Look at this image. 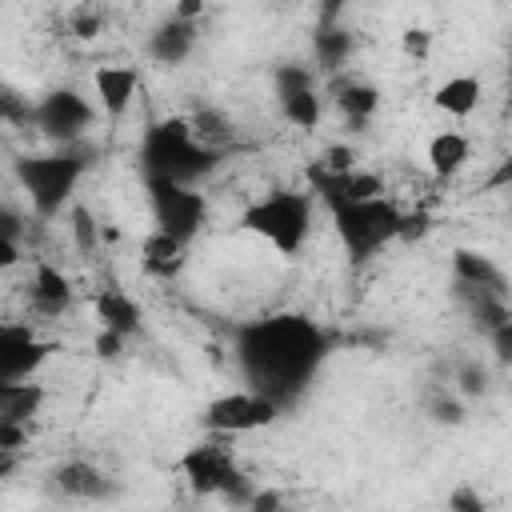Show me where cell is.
<instances>
[{
    "label": "cell",
    "mask_w": 512,
    "mask_h": 512,
    "mask_svg": "<svg viewBox=\"0 0 512 512\" xmlns=\"http://www.w3.org/2000/svg\"><path fill=\"white\" fill-rule=\"evenodd\" d=\"M236 356L248 388L284 408L316 376L324 360V332L304 316H268L240 328Z\"/></svg>",
    "instance_id": "cell-1"
},
{
    "label": "cell",
    "mask_w": 512,
    "mask_h": 512,
    "mask_svg": "<svg viewBox=\"0 0 512 512\" xmlns=\"http://www.w3.org/2000/svg\"><path fill=\"white\" fill-rule=\"evenodd\" d=\"M140 164H144V176L148 180H172V184H188L196 188L216 164H220V152L204 148L188 120H160L148 128L144 136V148H140Z\"/></svg>",
    "instance_id": "cell-2"
},
{
    "label": "cell",
    "mask_w": 512,
    "mask_h": 512,
    "mask_svg": "<svg viewBox=\"0 0 512 512\" xmlns=\"http://www.w3.org/2000/svg\"><path fill=\"white\" fill-rule=\"evenodd\" d=\"M332 212V224H336V236L344 244V252L352 260H368L376 256L384 244H392L400 232H404V216L392 200H360V204H328Z\"/></svg>",
    "instance_id": "cell-3"
},
{
    "label": "cell",
    "mask_w": 512,
    "mask_h": 512,
    "mask_svg": "<svg viewBox=\"0 0 512 512\" xmlns=\"http://www.w3.org/2000/svg\"><path fill=\"white\" fill-rule=\"evenodd\" d=\"M244 228L264 236L276 252L292 256V252H300V244L312 232V196L308 192H272L244 212Z\"/></svg>",
    "instance_id": "cell-4"
},
{
    "label": "cell",
    "mask_w": 512,
    "mask_h": 512,
    "mask_svg": "<svg viewBox=\"0 0 512 512\" xmlns=\"http://www.w3.org/2000/svg\"><path fill=\"white\" fill-rule=\"evenodd\" d=\"M80 152H84V144H68V148H60V152H52V156H28V160L16 164V176H20V184L28 188L32 208H36L40 216L60 212L64 200L72 196V188H76V180H80V172H84Z\"/></svg>",
    "instance_id": "cell-5"
},
{
    "label": "cell",
    "mask_w": 512,
    "mask_h": 512,
    "mask_svg": "<svg viewBox=\"0 0 512 512\" xmlns=\"http://www.w3.org/2000/svg\"><path fill=\"white\" fill-rule=\"evenodd\" d=\"M148 200H152V212H156V232L188 244L204 216H208V200L200 188H188V184H172V180H148Z\"/></svg>",
    "instance_id": "cell-6"
},
{
    "label": "cell",
    "mask_w": 512,
    "mask_h": 512,
    "mask_svg": "<svg viewBox=\"0 0 512 512\" xmlns=\"http://www.w3.org/2000/svg\"><path fill=\"white\" fill-rule=\"evenodd\" d=\"M92 116H96L92 104H88L84 96L68 92V88H56V92H48L40 104H32V124H36L48 140H60L64 148L84 140V132L92 128Z\"/></svg>",
    "instance_id": "cell-7"
},
{
    "label": "cell",
    "mask_w": 512,
    "mask_h": 512,
    "mask_svg": "<svg viewBox=\"0 0 512 512\" xmlns=\"http://www.w3.org/2000/svg\"><path fill=\"white\" fill-rule=\"evenodd\" d=\"M276 416H280V404H276V400H268V396H260V392H252V388H240V392L216 396V400L208 404V412H204V424H208L212 432L236 436V432L268 428Z\"/></svg>",
    "instance_id": "cell-8"
},
{
    "label": "cell",
    "mask_w": 512,
    "mask_h": 512,
    "mask_svg": "<svg viewBox=\"0 0 512 512\" xmlns=\"http://www.w3.org/2000/svg\"><path fill=\"white\" fill-rule=\"evenodd\" d=\"M184 468H188V480L196 492H232V496H248L244 488V476L236 472L232 456L220 448V444H200L184 456Z\"/></svg>",
    "instance_id": "cell-9"
},
{
    "label": "cell",
    "mask_w": 512,
    "mask_h": 512,
    "mask_svg": "<svg viewBox=\"0 0 512 512\" xmlns=\"http://www.w3.org/2000/svg\"><path fill=\"white\" fill-rule=\"evenodd\" d=\"M48 356V344L32 336V328L24 324H4L0 328V384H20L32 376V368H40V360Z\"/></svg>",
    "instance_id": "cell-10"
},
{
    "label": "cell",
    "mask_w": 512,
    "mask_h": 512,
    "mask_svg": "<svg viewBox=\"0 0 512 512\" xmlns=\"http://www.w3.org/2000/svg\"><path fill=\"white\" fill-rule=\"evenodd\" d=\"M92 84H96L100 108H104L112 120H120V116L128 112L132 96H136V68H132V64H100V68L92 72Z\"/></svg>",
    "instance_id": "cell-11"
},
{
    "label": "cell",
    "mask_w": 512,
    "mask_h": 512,
    "mask_svg": "<svg viewBox=\"0 0 512 512\" xmlns=\"http://www.w3.org/2000/svg\"><path fill=\"white\" fill-rule=\"evenodd\" d=\"M72 300V284L64 272H56L52 264H40L36 276H32V288H28V304L36 316H60Z\"/></svg>",
    "instance_id": "cell-12"
},
{
    "label": "cell",
    "mask_w": 512,
    "mask_h": 512,
    "mask_svg": "<svg viewBox=\"0 0 512 512\" xmlns=\"http://www.w3.org/2000/svg\"><path fill=\"white\" fill-rule=\"evenodd\" d=\"M96 316H100L104 332H116V336H132L140 328V304L120 288L96 292Z\"/></svg>",
    "instance_id": "cell-13"
},
{
    "label": "cell",
    "mask_w": 512,
    "mask_h": 512,
    "mask_svg": "<svg viewBox=\"0 0 512 512\" xmlns=\"http://www.w3.org/2000/svg\"><path fill=\"white\" fill-rule=\"evenodd\" d=\"M56 488H60L64 496H72V500H104V496L112 492L108 476H104L96 464H88V460L64 464V468L56 472Z\"/></svg>",
    "instance_id": "cell-14"
},
{
    "label": "cell",
    "mask_w": 512,
    "mask_h": 512,
    "mask_svg": "<svg viewBox=\"0 0 512 512\" xmlns=\"http://www.w3.org/2000/svg\"><path fill=\"white\" fill-rule=\"evenodd\" d=\"M468 156H472V144H468V136H460V132H436L432 140H428V168L440 176V180H448V176H456L464 164H468Z\"/></svg>",
    "instance_id": "cell-15"
},
{
    "label": "cell",
    "mask_w": 512,
    "mask_h": 512,
    "mask_svg": "<svg viewBox=\"0 0 512 512\" xmlns=\"http://www.w3.org/2000/svg\"><path fill=\"white\" fill-rule=\"evenodd\" d=\"M192 44H196V24H184V20L172 16L164 28L152 32L148 52H152L160 64H180V60L192 52Z\"/></svg>",
    "instance_id": "cell-16"
},
{
    "label": "cell",
    "mask_w": 512,
    "mask_h": 512,
    "mask_svg": "<svg viewBox=\"0 0 512 512\" xmlns=\"http://www.w3.org/2000/svg\"><path fill=\"white\" fill-rule=\"evenodd\" d=\"M452 268H456V284L460 288H480V292H500L504 296V276L488 256L464 248V252H456Z\"/></svg>",
    "instance_id": "cell-17"
},
{
    "label": "cell",
    "mask_w": 512,
    "mask_h": 512,
    "mask_svg": "<svg viewBox=\"0 0 512 512\" xmlns=\"http://www.w3.org/2000/svg\"><path fill=\"white\" fill-rule=\"evenodd\" d=\"M40 400H44V388H40V384H28V380H20V384H0V424L24 428V424L36 416Z\"/></svg>",
    "instance_id": "cell-18"
},
{
    "label": "cell",
    "mask_w": 512,
    "mask_h": 512,
    "mask_svg": "<svg viewBox=\"0 0 512 512\" xmlns=\"http://www.w3.org/2000/svg\"><path fill=\"white\" fill-rule=\"evenodd\" d=\"M480 96H484V88H480L476 76H448V80L432 92V104H436L440 112H448V116H468V112H476Z\"/></svg>",
    "instance_id": "cell-19"
},
{
    "label": "cell",
    "mask_w": 512,
    "mask_h": 512,
    "mask_svg": "<svg viewBox=\"0 0 512 512\" xmlns=\"http://www.w3.org/2000/svg\"><path fill=\"white\" fill-rule=\"evenodd\" d=\"M188 128H192V136L204 144V148H212V152H220L224 144H232V120L220 112V108H200V112H192L188 116Z\"/></svg>",
    "instance_id": "cell-20"
},
{
    "label": "cell",
    "mask_w": 512,
    "mask_h": 512,
    "mask_svg": "<svg viewBox=\"0 0 512 512\" xmlns=\"http://www.w3.org/2000/svg\"><path fill=\"white\" fill-rule=\"evenodd\" d=\"M140 256H144V268H148L152 276H172V272L180 268V260H184V244L172 240V236H164V232H152V236L144 240Z\"/></svg>",
    "instance_id": "cell-21"
},
{
    "label": "cell",
    "mask_w": 512,
    "mask_h": 512,
    "mask_svg": "<svg viewBox=\"0 0 512 512\" xmlns=\"http://www.w3.org/2000/svg\"><path fill=\"white\" fill-rule=\"evenodd\" d=\"M284 104V116L300 128H316L320 124V96L308 88V92H292V96H280Z\"/></svg>",
    "instance_id": "cell-22"
},
{
    "label": "cell",
    "mask_w": 512,
    "mask_h": 512,
    "mask_svg": "<svg viewBox=\"0 0 512 512\" xmlns=\"http://www.w3.org/2000/svg\"><path fill=\"white\" fill-rule=\"evenodd\" d=\"M348 52H352V36H348V32H340V28L316 32V56H320V64L340 68V64L348 60Z\"/></svg>",
    "instance_id": "cell-23"
},
{
    "label": "cell",
    "mask_w": 512,
    "mask_h": 512,
    "mask_svg": "<svg viewBox=\"0 0 512 512\" xmlns=\"http://www.w3.org/2000/svg\"><path fill=\"white\" fill-rule=\"evenodd\" d=\"M340 108H344L352 120L372 116V112H376V88H368V84H348V88L340 92Z\"/></svg>",
    "instance_id": "cell-24"
},
{
    "label": "cell",
    "mask_w": 512,
    "mask_h": 512,
    "mask_svg": "<svg viewBox=\"0 0 512 512\" xmlns=\"http://www.w3.org/2000/svg\"><path fill=\"white\" fill-rule=\"evenodd\" d=\"M72 236H76L84 256L96 252V220L88 216V208H72Z\"/></svg>",
    "instance_id": "cell-25"
},
{
    "label": "cell",
    "mask_w": 512,
    "mask_h": 512,
    "mask_svg": "<svg viewBox=\"0 0 512 512\" xmlns=\"http://www.w3.org/2000/svg\"><path fill=\"white\" fill-rule=\"evenodd\" d=\"M276 88H280V96H292V92H308V88H312V72H308V68H296V64H288V68H280V72H276Z\"/></svg>",
    "instance_id": "cell-26"
},
{
    "label": "cell",
    "mask_w": 512,
    "mask_h": 512,
    "mask_svg": "<svg viewBox=\"0 0 512 512\" xmlns=\"http://www.w3.org/2000/svg\"><path fill=\"white\" fill-rule=\"evenodd\" d=\"M432 416L444 420V424H460L464 420V404L456 396H448V392H436L432 396Z\"/></svg>",
    "instance_id": "cell-27"
},
{
    "label": "cell",
    "mask_w": 512,
    "mask_h": 512,
    "mask_svg": "<svg viewBox=\"0 0 512 512\" xmlns=\"http://www.w3.org/2000/svg\"><path fill=\"white\" fill-rule=\"evenodd\" d=\"M72 28H76V36H96L100 28H104V12L100 8H76L72 12Z\"/></svg>",
    "instance_id": "cell-28"
},
{
    "label": "cell",
    "mask_w": 512,
    "mask_h": 512,
    "mask_svg": "<svg viewBox=\"0 0 512 512\" xmlns=\"http://www.w3.org/2000/svg\"><path fill=\"white\" fill-rule=\"evenodd\" d=\"M428 44H432V32L428 28H408L404 36H400V48L408 52V56H428Z\"/></svg>",
    "instance_id": "cell-29"
},
{
    "label": "cell",
    "mask_w": 512,
    "mask_h": 512,
    "mask_svg": "<svg viewBox=\"0 0 512 512\" xmlns=\"http://www.w3.org/2000/svg\"><path fill=\"white\" fill-rule=\"evenodd\" d=\"M488 340H492L496 360H500V364H512V316H508V320H504V324H500V328H496Z\"/></svg>",
    "instance_id": "cell-30"
},
{
    "label": "cell",
    "mask_w": 512,
    "mask_h": 512,
    "mask_svg": "<svg viewBox=\"0 0 512 512\" xmlns=\"http://www.w3.org/2000/svg\"><path fill=\"white\" fill-rule=\"evenodd\" d=\"M456 380H460V392H464V396H480L488 376H484V368H476V364H460V376H456Z\"/></svg>",
    "instance_id": "cell-31"
},
{
    "label": "cell",
    "mask_w": 512,
    "mask_h": 512,
    "mask_svg": "<svg viewBox=\"0 0 512 512\" xmlns=\"http://www.w3.org/2000/svg\"><path fill=\"white\" fill-rule=\"evenodd\" d=\"M448 504H452V512H484V500L476 488H456Z\"/></svg>",
    "instance_id": "cell-32"
},
{
    "label": "cell",
    "mask_w": 512,
    "mask_h": 512,
    "mask_svg": "<svg viewBox=\"0 0 512 512\" xmlns=\"http://www.w3.org/2000/svg\"><path fill=\"white\" fill-rule=\"evenodd\" d=\"M200 12H204V4H200V0H184V4H176V12H172V16H176V20H184V24H192Z\"/></svg>",
    "instance_id": "cell-33"
},
{
    "label": "cell",
    "mask_w": 512,
    "mask_h": 512,
    "mask_svg": "<svg viewBox=\"0 0 512 512\" xmlns=\"http://www.w3.org/2000/svg\"><path fill=\"white\" fill-rule=\"evenodd\" d=\"M488 188H512V156L492 172V180H488Z\"/></svg>",
    "instance_id": "cell-34"
},
{
    "label": "cell",
    "mask_w": 512,
    "mask_h": 512,
    "mask_svg": "<svg viewBox=\"0 0 512 512\" xmlns=\"http://www.w3.org/2000/svg\"><path fill=\"white\" fill-rule=\"evenodd\" d=\"M20 256H16V240H0V264L4 268H12Z\"/></svg>",
    "instance_id": "cell-35"
},
{
    "label": "cell",
    "mask_w": 512,
    "mask_h": 512,
    "mask_svg": "<svg viewBox=\"0 0 512 512\" xmlns=\"http://www.w3.org/2000/svg\"><path fill=\"white\" fill-rule=\"evenodd\" d=\"M508 84H512V48H508Z\"/></svg>",
    "instance_id": "cell-36"
}]
</instances>
